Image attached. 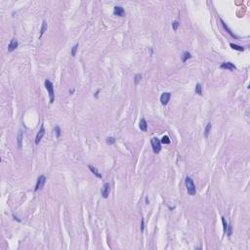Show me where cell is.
Wrapping results in <instances>:
<instances>
[{
	"instance_id": "7c38bea8",
	"label": "cell",
	"mask_w": 250,
	"mask_h": 250,
	"mask_svg": "<svg viewBox=\"0 0 250 250\" xmlns=\"http://www.w3.org/2000/svg\"><path fill=\"white\" fill-rule=\"evenodd\" d=\"M139 127H140L141 131L146 132V131L147 130V121H146V119H145V118H142V119L140 120Z\"/></svg>"
},
{
	"instance_id": "8fae6325",
	"label": "cell",
	"mask_w": 250,
	"mask_h": 250,
	"mask_svg": "<svg viewBox=\"0 0 250 250\" xmlns=\"http://www.w3.org/2000/svg\"><path fill=\"white\" fill-rule=\"evenodd\" d=\"M88 168L90 169V171L95 175L97 178H99V179H102V174L99 172V170L97 169L96 167H94L93 165H88Z\"/></svg>"
},
{
	"instance_id": "d6986e66",
	"label": "cell",
	"mask_w": 250,
	"mask_h": 250,
	"mask_svg": "<svg viewBox=\"0 0 250 250\" xmlns=\"http://www.w3.org/2000/svg\"><path fill=\"white\" fill-rule=\"evenodd\" d=\"M195 94L201 96L202 95V86L200 83H197L196 86H195Z\"/></svg>"
},
{
	"instance_id": "ffe728a7",
	"label": "cell",
	"mask_w": 250,
	"mask_h": 250,
	"mask_svg": "<svg viewBox=\"0 0 250 250\" xmlns=\"http://www.w3.org/2000/svg\"><path fill=\"white\" fill-rule=\"evenodd\" d=\"M141 79H142V74H140V73L136 74V75L134 76V83H135V85H138V84L140 83Z\"/></svg>"
},
{
	"instance_id": "5bb4252c",
	"label": "cell",
	"mask_w": 250,
	"mask_h": 250,
	"mask_svg": "<svg viewBox=\"0 0 250 250\" xmlns=\"http://www.w3.org/2000/svg\"><path fill=\"white\" fill-rule=\"evenodd\" d=\"M48 29V24H47V22L46 21H43L42 22V27H41V30H40V35H39V39L42 37V35L45 33V31L47 30Z\"/></svg>"
},
{
	"instance_id": "7a4b0ae2",
	"label": "cell",
	"mask_w": 250,
	"mask_h": 250,
	"mask_svg": "<svg viewBox=\"0 0 250 250\" xmlns=\"http://www.w3.org/2000/svg\"><path fill=\"white\" fill-rule=\"evenodd\" d=\"M45 88L47 89L49 93V98H50V104H53L55 102V92H54V85L50 80H45L44 82Z\"/></svg>"
},
{
	"instance_id": "8992f818",
	"label": "cell",
	"mask_w": 250,
	"mask_h": 250,
	"mask_svg": "<svg viewBox=\"0 0 250 250\" xmlns=\"http://www.w3.org/2000/svg\"><path fill=\"white\" fill-rule=\"evenodd\" d=\"M45 128H44V125H41V127H40V130L38 131V133H37V135H36V137H35V145H38L40 142H41V140H42V138L44 137V135H45Z\"/></svg>"
},
{
	"instance_id": "9a60e30c",
	"label": "cell",
	"mask_w": 250,
	"mask_h": 250,
	"mask_svg": "<svg viewBox=\"0 0 250 250\" xmlns=\"http://www.w3.org/2000/svg\"><path fill=\"white\" fill-rule=\"evenodd\" d=\"M211 129H212V124L209 122V123H207L205 129H204V137H205V138H207V137L209 136V134L211 132Z\"/></svg>"
},
{
	"instance_id": "ba28073f",
	"label": "cell",
	"mask_w": 250,
	"mask_h": 250,
	"mask_svg": "<svg viewBox=\"0 0 250 250\" xmlns=\"http://www.w3.org/2000/svg\"><path fill=\"white\" fill-rule=\"evenodd\" d=\"M170 98H171V93L169 92H165V93H163L161 96H160V102H161L162 105H164V106H166L168 102H169Z\"/></svg>"
},
{
	"instance_id": "4316f807",
	"label": "cell",
	"mask_w": 250,
	"mask_h": 250,
	"mask_svg": "<svg viewBox=\"0 0 250 250\" xmlns=\"http://www.w3.org/2000/svg\"><path fill=\"white\" fill-rule=\"evenodd\" d=\"M179 26H180V22H178V21H174V22H172V28H173V30H175V31L178 30Z\"/></svg>"
},
{
	"instance_id": "5b68a950",
	"label": "cell",
	"mask_w": 250,
	"mask_h": 250,
	"mask_svg": "<svg viewBox=\"0 0 250 250\" xmlns=\"http://www.w3.org/2000/svg\"><path fill=\"white\" fill-rule=\"evenodd\" d=\"M110 192V183H105L101 190V194L104 198H108Z\"/></svg>"
},
{
	"instance_id": "1f68e13d",
	"label": "cell",
	"mask_w": 250,
	"mask_h": 250,
	"mask_svg": "<svg viewBox=\"0 0 250 250\" xmlns=\"http://www.w3.org/2000/svg\"><path fill=\"white\" fill-rule=\"evenodd\" d=\"M73 92H74V89H71V90H69V93H71V94H72Z\"/></svg>"
},
{
	"instance_id": "30bf717a",
	"label": "cell",
	"mask_w": 250,
	"mask_h": 250,
	"mask_svg": "<svg viewBox=\"0 0 250 250\" xmlns=\"http://www.w3.org/2000/svg\"><path fill=\"white\" fill-rule=\"evenodd\" d=\"M221 68H223V69H228V70H231V71H233L234 69H235L236 67L234 64H232V63H230V62H227V63H223L222 65L220 66Z\"/></svg>"
},
{
	"instance_id": "9c48e42d",
	"label": "cell",
	"mask_w": 250,
	"mask_h": 250,
	"mask_svg": "<svg viewBox=\"0 0 250 250\" xmlns=\"http://www.w3.org/2000/svg\"><path fill=\"white\" fill-rule=\"evenodd\" d=\"M113 15L118 17H125V11L121 6H115L113 9Z\"/></svg>"
},
{
	"instance_id": "83f0119b",
	"label": "cell",
	"mask_w": 250,
	"mask_h": 250,
	"mask_svg": "<svg viewBox=\"0 0 250 250\" xmlns=\"http://www.w3.org/2000/svg\"><path fill=\"white\" fill-rule=\"evenodd\" d=\"M141 232H144V220H142V224H141Z\"/></svg>"
},
{
	"instance_id": "e0dca14e",
	"label": "cell",
	"mask_w": 250,
	"mask_h": 250,
	"mask_svg": "<svg viewBox=\"0 0 250 250\" xmlns=\"http://www.w3.org/2000/svg\"><path fill=\"white\" fill-rule=\"evenodd\" d=\"M230 46L232 47V49L236 50V51H239V52L244 51V47H242V46H239V45H236V44H235V43H230Z\"/></svg>"
},
{
	"instance_id": "52a82bcc",
	"label": "cell",
	"mask_w": 250,
	"mask_h": 250,
	"mask_svg": "<svg viewBox=\"0 0 250 250\" xmlns=\"http://www.w3.org/2000/svg\"><path fill=\"white\" fill-rule=\"evenodd\" d=\"M18 45H19L18 40H17L16 38H12L11 41H10V43H9V45H8V52L15 51L16 49H17V47H18Z\"/></svg>"
},
{
	"instance_id": "44dd1931",
	"label": "cell",
	"mask_w": 250,
	"mask_h": 250,
	"mask_svg": "<svg viewBox=\"0 0 250 250\" xmlns=\"http://www.w3.org/2000/svg\"><path fill=\"white\" fill-rule=\"evenodd\" d=\"M106 143H107L108 145L111 146V145H113V144L115 143V138H114V137H108V138L106 139Z\"/></svg>"
},
{
	"instance_id": "4dcf8cb0",
	"label": "cell",
	"mask_w": 250,
	"mask_h": 250,
	"mask_svg": "<svg viewBox=\"0 0 250 250\" xmlns=\"http://www.w3.org/2000/svg\"><path fill=\"white\" fill-rule=\"evenodd\" d=\"M146 203H147V204H148V203H149V200H148V198H147V197H146Z\"/></svg>"
},
{
	"instance_id": "f546056e",
	"label": "cell",
	"mask_w": 250,
	"mask_h": 250,
	"mask_svg": "<svg viewBox=\"0 0 250 250\" xmlns=\"http://www.w3.org/2000/svg\"><path fill=\"white\" fill-rule=\"evenodd\" d=\"M99 92H100V90H97V92L95 93V97H96V98L98 97V94H99Z\"/></svg>"
},
{
	"instance_id": "ac0fdd59",
	"label": "cell",
	"mask_w": 250,
	"mask_h": 250,
	"mask_svg": "<svg viewBox=\"0 0 250 250\" xmlns=\"http://www.w3.org/2000/svg\"><path fill=\"white\" fill-rule=\"evenodd\" d=\"M191 55L190 52H184L183 55H182V61H183L184 63L185 62H187L189 59H191Z\"/></svg>"
},
{
	"instance_id": "3957f363",
	"label": "cell",
	"mask_w": 250,
	"mask_h": 250,
	"mask_svg": "<svg viewBox=\"0 0 250 250\" xmlns=\"http://www.w3.org/2000/svg\"><path fill=\"white\" fill-rule=\"evenodd\" d=\"M151 144L153 147V151L155 154H158L161 151V142L158 140L157 138H153L151 140Z\"/></svg>"
},
{
	"instance_id": "2e32d148",
	"label": "cell",
	"mask_w": 250,
	"mask_h": 250,
	"mask_svg": "<svg viewBox=\"0 0 250 250\" xmlns=\"http://www.w3.org/2000/svg\"><path fill=\"white\" fill-rule=\"evenodd\" d=\"M22 131L19 130V134H18V147L22 148Z\"/></svg>"
},
{
	"instance_id": "603a6c76",
	"label": "cell",
	"mask_w": 250,
	"mask_h": 250,
	"mask_svg": "<svg viewBox=\"0 0 250 250\" xmlns=\"http://www.w3.org/2000/svg\"><path fill=\"white\" fill-rule=\"evenodd\" d=\"M161 144H165V145H168V144H170V139H169V137L167 136V135H165V136H163V138L161 139Z\"/></svg>"
},
{
	"instance_id": "cb8c5ba5",
	"label": "cell",
	"mask_w": 250,
	"mask_h": 250,
	"mask_svg": "<svg viewBox=\"0 0 250 250\" xmlns=\"http://www.w3.org/2000/svg\"><path fill=\"white\" fill-rule=\"evenodd\" d=\"M78 47H79V44H78V43H76V44L72 47V49H71V56H72V57H74V56L76 55V51H77Z\"/></svg>"
},
{
	"instance_id": "d4e9b609",
	"label": "cell",
	"mask_w": 250,
	"mask_h": 250,
	"mask_svg": "<svg viewBox=\"0 0 250 250\" xmlns=\"http://www.w3.org/2000/svg\"><path fill=\"white\" fill-rule=\"evenodd\" d=\"M221 219H222V223H223V228H224V232L226 233V232H227V229H228V225H229V224L227 223V222H226V219H225L224 217H222Z\"/></svg>"
},
{
	"instance_id": "f1b7e54d",
	"label": "cell",
	"mask_w": 250,
	"mask_h": 250,
	"mask_svg": "<svg viewBox=\"0 0 250 250\" xmlns=\"http://www.w3.org/2000/svg\"><path fill=\"white\" fill-rule=\"evenodd\" d=\"M13 218H14V219H15V220H17V221H18V222H21V220H20V219H18V218H17V217H16V216H15V215H14V214H13Z\"/></svg>"
},
{
	"instance_id": "484cf974",
	"label": "cell",
	"mask_w": 250,
	"mask_h": 250,
	"mask_svg": "<svg viewBox=\"0 0 250 250\" xmlns=\"http://www.w3.org/2000/svg\"><path fill=\"white\" fill-rule=\"evenodd\" d=\"M227 235H228V236L230 237L231 235H233V228H232V225L230 224V225H228V229H227Z\"/></svg>"
},
{
	"instance_id": "277c9868",
	"label": "cell",
	"mask_w": 250,
	"mask_h": 250,
	"mask_svg": "<svg viewBox=\"0 0 250 250\" xmlns=\"http://www.w3.org/2000/svg\"><path fill=\"white\" fill-rule=\"evenodd\" d=\"M46 177L44 175H40V176L38 177V179H37V182H36V185H35V189H34V191H39V190H41L43 187H44L45 183H46Z\"/></svg>"
},
{
	"instance_id": "7402d4cb",
	"label": "cell",
	"mask_w": 250,
	"mask_h": 250,
	"mask_svg": "<svg viewBox=\"0 0 250 250\" xmlns=\"http://www.w3.org/2000/svg\"><path fill=\"white\" fill-rule=\"evenodd\" d=\"M54 133L56 134V137H57V138H60L61 133H62L60 126H58V125H57V126H55V128H54Z\"/></svg>"
},
{
	"instance_id": "6da1fadb",
	"label": "cell",
	"mask_w": 250,
	"mask_h": 250,
	"mask_svg": "<svg viewBox=\"0 0 250 250\" xmlns=\"http://www.w3.org/2000/svg\"><path fill=\"white\" fill-rule=\"evenodd\" d=\"M185 184H186V187H187L188 193L190 195H195V193H196V188H195V185L193 183V181L191 180V177H187L186 178Z\"/></svg>"
},
{
	"instance_id": "4fadbf2b",
	"label": "cell",
	"mask_w": 250,
	"mask_h": 250,
	"mask_svg": "<svg viewBox=\"0 0 250 250\" xmlns=\"http://www.w3.org/2000/svg\"><path fill=\"white\" fill-rule=\"evenodd\" d=\"M220 21H221V23H222V24H223V27H224V29L227 30V32H228L229 34H230V35H231L232 37H234V38H235V39H236V38H237V36H236V35H235V34H234V33L232 32V30L229 29L228 26H227V24H226V23L224 22V21H223L222 19H220Z\"/></svg>"
}]
</instances>
